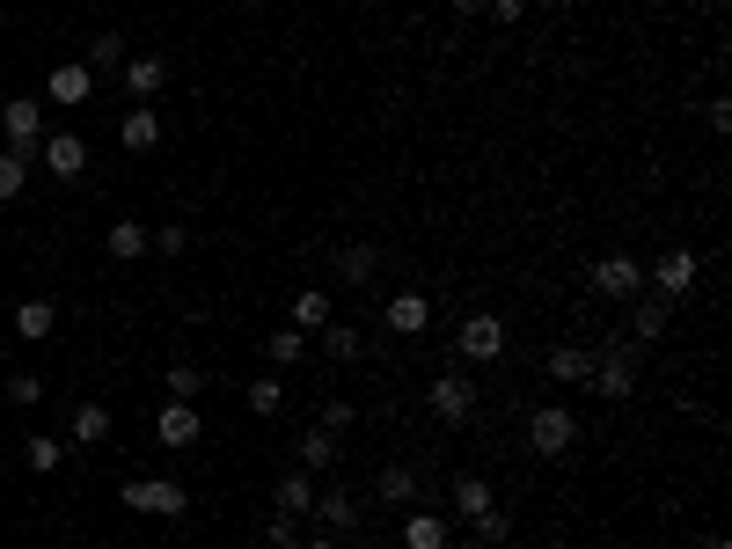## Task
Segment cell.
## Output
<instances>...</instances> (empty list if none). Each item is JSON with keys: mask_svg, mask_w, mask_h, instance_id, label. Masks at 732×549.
Here are the masks:
<instances>
[{"mask_svg": "<svg viewBox=\"0 0 732 549\" xmlns=\"http://www.w3.org/2000/svg\"><path fill=\"white\" fill-rule=\"evenodd\" d=\"M125 59H132V52H125V37H118V30H103V37H96V44L81 52V67H88V73H118Z\"/></svg>", "mask_w": 732, "mask_h": 549, "instance_id": "cell-26", "label": "cell"}, {"mask_svg": "<svg viewBox=\"0 0 732 549\" xmlns=\"http://www.w3.org/2000/svg\"><path fill=\"white\" fill-rule=\"evenodd\" d=\"M37 161H44V169H52L59 183H73V177H81V169H88V147L73 140V132H52V140L37 147Z\"/></svg>", "mask_w": 732, "mask_h": 549, "instance_id": "cell-11", "label": "cell"}, {"mask_svg": "<svg viewBox=\"0 0 732 549\" xmlns=\"http://www.w3.org/2000/svg\"><path fill=\"white\" fill-rule=\"evenodd\" d=\"M542 367H550V381H564V389H586V381H593V352H586V345H550Z\"/></svg>", "mask_w": 732, "mask_h": 549, "instance_id": "cell-13", "label": "cell"}, {"mask_svg": "<svg viewBox=\"0 0 732 549\" xmlns=\"http://www.w3.org/2000/svg\"><path fill=\"white\" fill-rule=\"evenodd\" d=\"M155 432H161V447H191L198 432H206V426H198V403H176V396H169L161 418H155Z\"/></svg>", "mask_w": 732, "mask_h": 549, "instance_id": "cell-15", "label": "cell"}, {"mask_svg": "<svg viewBox=\"0 0 732 549\" xmlns=\"http://www.w3.org/2000/svg\"><path fill=\"white\" fill-rule=\"evenodd\" d=\"M271 549H300V513H271Z\"/></svg>", "mask_w": 732, "mask_h": 549, "instance_id": "cell-38", "label": "cell"}, {"mask_svg": "<svg viewBox=\"0 0 732 549\" xmlns=\"http://www.w3.org/2000/svg\"><path fill=\"white\" fill-rule=\"evenodd\" d=\"M454 352L476 359V367H484V359H498V352H506V322L484 316V308H476V316H462V322H454Z\"/></svg>", "mask_w": 732, "mask_h": 549, "instance_id": "cell-7", "label": "cell"}, {"mask_svg": "<svg viewBox=\"0 0 732 549\" xmlns=\"http://www.w3.org/2000/svg\"><path fill=\"white\" fill-rule=\"evenodd\" d=\"M118 73H125V96H132V103H155L161 81H169V59H161V52H132Z\"/></svg>", "mask_w": 732, "mask_h": 549, "instance_id": "cell-9", "label": "cell"}, {"mask_svg": "<svg viewBox=\"0 0 732 549\" xmlns=\"http://www.w3.org/2000/svg\"><path fill=\"white\" fill-rule=\"evenodd\" d=\"M264 359H271V373H279V367H300V359H308V330H294V322H286V330H271V337H264Z\"/></svg>", "mask_w": 732, "mask_h": 549, "instance_id": "cell-21", "label": "cell"}, {"mask_svg": "<svg viewBox=\"0 0 732 549\" xmlns=\"http://www.w3.org/2000/svg\"><path fill=\"white\" fill-rule=\"evenodd\" d=\"M374 491H382L388 513H410V506H418V469H410V461H388L382 477H374Z\"/></svg>", "mask_w": 732, "mask_h": 549, "instance_id": "cell-12", "label": "cell"}, {"mask_svg": "<svg viewBox=\"0 0 732 549\" xmlns=\"http://www.w3.org/2000/svg\"><path fill=\"white\" fill-rule=\"evenodd\" d=\"M315 426H323V432H352V426H359V403H352V396H330Z\"/></svg>", "mask_w": 732, "mask_h": 549, "instance_id": "cell-34", "label": "cell"}, {"mask_svg": "<svg viewBox=\"0 0 732 549\" xmlns=\"http://www.w3.org/2000/svg\"><path fill=\"white\" fill-rule=\"evenodd\" d=\"M147 242H155V228H140V220H110V234H103V249L118 257V264H140Z\"/></svg>", "mask_w": 732, "mask_h": 549, "instance_id": "cell-17", "label": "cell"}, {"mask_svg": "<svg viewBox=\"0 0 732 549\" xmlns=\"http://www.w3.org/2000/svg\"><path fill=\"white\" fill-rule=\"evenodd\" d=\"M703 118H711V132H732V103H725V96H711V103H703Z\"/></svg>", "mask_w": 732, "mask_h": 549, "instance_id": "cell-40", "label": "cell"}, {"mask_svg": "<svg viewBox=\"0 0 732 549\" xmlns=\"http://www.w3.org/2000/svg\"><path fill=\"white\" fill-rule=\"evenodd\" d=\"M476 396H484V389H476V381H469V373H439V381H433V396H425V403H433V418H447V426H469V418H476Z\"/></svg>", "mask_w": 732, "mask_h": 549, "instance_id": "cell-8", "label": "cell"}, {"mask_svg": "<svg viewBox=\"0 0 732 549\" xmlns=\"http://www.w3.org/2000/svg\"><path fill=\"white\" fill-rule=\"evenodd\" d=\"M323 528H337V535H352L359 528V506H352V491H315V506H308Z\"/></svg>", "mask_w": 732, "mask_h": 549, "instance_id": "cell-20", "label": "cell"}, {"mask_svg": "<svg viewBox=\"0 0 732 549\" xmlns=\"http://www.w3.org/2000/svg\"><path fill=\"white\" fill-rule=\"evenodd\" d=\"M294 455H300V469H308V477H315V469H330V461H337V432L308 426V432H300V447H294Z\"/></svg>", "mask_w": 732, "mask_h": 549, "instance_id": "cell-25", "label": "cell"}, {"mask_svg": "<svg viewBox=\"0 0 732 549\" xmlns=\"http://www.w3.org/2000/svg\"><path fill=\"white\" fill-rule=\"evenodd\" d=\"M118 140L132 147V154H155V147H161V110L155 103H132V110H125V124H118Z\"/></svg>", "mask_w": 732, "mask_h": 549, "instance_id": "cell-14", "label": "cell"}, {"mask_svg": "<svg viewBox=\"0 0 732 549\" xmlns=\"http://www.w3.org/2000/svg\"><path fill=\"white\" fill-rule=\"evenodd\" d=\"M118 498L132 506V513H161V520L191 513V491H184V483H169V477H132V483H125Z\"/></svg>", "mask_w": 732, "mask_h": 549, "instance_id": "cell-5", "label": "cell"}, {"mask_svg": "<svg viewBox=\"0 0 732 549\" xmlns=\"http://www.w3.org/2000/svg\"><path fill=\"white\" fill-rule=\"evenodd\" d=\"M403 549H447V513H410L403 520Z\"/></svg>", "mask_w": 732, "mask_h": 549, "instance_id": "cell-23", "label": "cell"}, {"mask_svg": "<svg viewBox=\"0 0 732 549\" xmlns=\"http://www.w3.org/2000/svg\"><path fill=\"white\" fill-rule=\"evenodd\" d=\"M198 389H206V373H198L191 359H176V367H169V396H176V403H191Z\"/></svg>", "mask_w": 732, "mask_h": 549, "instance_id": "cell-35", "label": "cell"}, {"mask_svg": "<svg viewBox=\"0 0 732 549\" xmlns=\"http://www.w3.org/2000/svg\"><path fill=\"white\" fill-rule=\"evenodd\" d=\"M374 271H382L374 242H345V249H337V286H374Z\"/></svg>", "mask_w": 732, "mask_h": 549, "instance_id": "cell-19", "label": "cell"}, {"mask_svg": "<svg viewBox=\"0 0 732 549\" xmlns=\"http://www.w3.org/2000/svg\"><path fill=\"white\" fill-rule=\"evenodd\" d=\"M8 403H16V410L44 403V381H37V373H8Z\"/></svg>", "mask_w": 732, "mask_h": 549, "instance_id": "cell-37", "label": "cell"}, {"mask_svg": "<svg viewBox=\"0 0 732 549\" xmlns=\"http://www.w3.org/2000/svg\"><path fill=\"white\" fill-rule=\"evenodd\" d=\"M110 440V410L103 403H73V447H103Z\"/></svg>", "mask_w": 732, "mask_h": 549, "instance_id": "cell-24", "label": "cell"}, {"mask_svg": "<svg viewBox=\"0 0 732 549\" xmlns=\"http://www.w3.org/2000/svg\"><path fill=\"white\" fill-rule=\"evenodd\" d=\"M44 96H52V103H88V96H96V73H88L81 59H67V67H52Z\"/></svg>", "mask_w": 732, "mask_h": 549, "instance_id": "cell-16", "label": "cell"}, {"mask_svg": "<svg viewBox=\"0 0 732 549\" xmlns=\"http://www.w3.org/2000/svg\"><path fill=\"white\" fill-rule=\"evenodd\" d=\"M498 498H491V483L484 477H454V513L462 520H476V513H491Z\"/></svg>", "mask_w": 732, "mask_h": 549, "instance_id": "cell-28", "label": "cell"}, {"mask_svg": "<svg viewBox=\"0 0 732 549\" xmlns=\"http://www.w3.org/2000/svg\"><path fill=\"white\" fill-rule=\"evenodd\" d=\"M271 498H279V513H308V506H315V483H308V469H286V477H279V491H271Z\"/></svg>", "mask_w": 732, "mask_h": 549, "instance_id": "cell-29", "label": "cell"}, {"mask_svg": "<svg viewBox=\"0 0 732 549\" xmlns=\"http://www.w3.org/2000/svg\"><path fill=\"white\" fill-rule=\"evenodd\" d=\"M586 286L593 293H601V301H637V293H645V264H637V257H601V264L586 271Z\"/></svg>", "mask_w": 732, "mask_h": 549, "instance_id": "cell-6", "label": "cell"}, {"mask_svg": "<svg viewBox=\"0 0 732 549\" xmlns=\"http://www.w3.org/2000/svg\"><path fill=\"white\" fill-rule=\"evenodd\" d=\"M593 389L609 396V403H630V396H637V345H630V337H615L609 352H593Z\"/></svg>", "mask_w": 732, "mask_h": 549, "instance_id": "cell-2", "label": "cell"}, {"mask_svg": "<svg viewBox=\"0 0 732 549\" xmlns=\"http://www.w3.org/2000/svg\"><path fill=\"white\" fill-rule=\"evenodd\" d=\"M0 132H8V154L37 161V147H44V103L37 96H0Z\"/></svg>", "mask_w": 732, "mask_h": 549, "instance_id": "cell-1", "label": "cell"}, {"mask_svg": "<svg viewBox=\"0 0 732 549\" xmlns=\"http://www.w3.org/2000/svg\"><path fill=\"white\" fill-rule=\"evenodd\" d=\"M666 322H674V301H660V293H637V301H630V345H637V352H645V345H660L666 337Z\"/></svg>", "mask_w": 732, "mask_h": 549, "instance_id": "cell-10", "label": "cell"}, {"mask_svg": "<svg viewBox=\"0 0 732 549\" xmlns=\"http://www.w3.org/2000/svg\"><path fill=\"white\" fill-rule=\"evenodd\" d=\"M572 440H578V418H572V403H542V410H527V447H535L542 461L572 455Z\"/></svg>", "mask_w": 732, "mask_h": 549, "instance_id": "cell-3", "label": "cell"}, {"mask_svg": "<svg viewBox=\"0 0 732 549\" xmlns=\"http://www.w3.org/2000/svg\"><path fill=\"white\" fill-rule=\"evenodd\" d=\"M491 16H506V22H521V16H527V0H491Z\"/></svg>", "mask_w": 732, "mask_h": 549, "instance_id": "cell-41", "label": "cell"}, {"mask_svg": "<svg viewBox=\"0 0 732 549\" xmlns=\"http://www.w3.org/2000/svg\"><path fill=\"white\" fill-rule=\"evenodd\" d=\"M425 322H433V301H425V293H396V301H388V330L418 337Z\"/></svg>", "mask_w": 732, "mask_h": 549, "instance_id": "cell-22", "label": "cell"}, {"mask_svg": "<svg viewBox=\"0 0 732 549\" xmlns=\"http://www.w3.org/2000/svg\"><path fill=\"white\" fill-rule=\"evenodd\" d=\"M249 410H257V418H279V410H286V381H279V373H257V381H249Z\"/></svg>", "mask_w": 732, "mask_h": 549, "instance_id": "cell-31", "label": "cell"}, {"mask_svg": "<svg viewBox=\"0 0 732 549\" xmlns=\"http://www.w3.org/2000/svg\"><path fill=\"white\" fill-rule=\"evenodd\" d=\"M235 8H264V0H235Z\"/></svg>", "mask_w": 732, "mask_h": 549, "instance_id": "cell-45", "label": "cell"}, {"mask_svg": "<svg viewBox=\"0 0 732 549\" xmlns=\"http://www.w3.org/2000/svg\"><path fill=\"white\" fill-rule=\"evenodd\" d=\"M469 535H476V542H491V549L513 542V513H498V506H491V513H476V520H469Z\"/></svg>", "mask_w": 732, "mask_h": 549, "instance_id": "cell-33", "label": "cell"}, {"mask_svg": "<svg viewBox=\"0 0 732 549\" xmlns=\"http://www.w3.org/2000/svg\"><path fill=\"white\" fill-rule=\"evenodd\" d=\"M703 549H732V542H725V535H711V542H703Z\"/></svg>", "mask_w": 732, "mask_h": 549, "instance_id": "cell-43", "label": "cell"}, {"mask_svg": "<svg viewBox=\"0 0 732 549\" xmlns=\"http://www.w3.org/2000/svg\"><path fill=\"white\" fill-rule=\"evenodd\" d=\"M696 279H703L696 249H666L660 264L645 271V293H660V301H689V293H696Z\"/></svg>", "mask_w": 732, "mask_h": 549, "instance_id": "cell-4", "label": "cell"}, {"mask_svg": "<svg viewBox=\"0 0 732 549\" xmlns=\"http://www.w3.org/2000/svg\"><path fill=\"white\" fill-rule=\"evenodd\" d=\"M22 183H30V161L0 147V198H22Z\"/></svg>", "mask_w": 732, "mask_h": 549, "instance_id": "cell-36", "label": "cell"}, {"mask_svg": "<svg viewBox=\"0 0 732 549\" xmlns=\"http://www.w3.org/2000/svg\"><path fill=\"white\" fill-rule=\"evenodd\" d=\"M22 461H30V477H52L59 461H67V440H52V432H30V447H22Z\"/></svg>", "mask_w": 732, "mask_h": 549, "instance_id": "cell-27", "label": "cell"}, {"mask_svg": "<svg viewBox=\"0 0 732 549\" xmlns=\"http://www.w3.org/2000/svg\"><path fill=\"white\" fill-rule=\"evenodd\" d=\"M491 0H454V16H484Z\"/></svg>", "mask_w": 732, "mask_h": 549, "instance_id": "cell-42", "label": "cell"}, {"mask_svg": "<svg viewBox=\"0 0 732 549\" xmlns=\"http://www.w3.org/2000/svg\"><path fill=\"white\" fill-rule=\"evenodd\" d=\"M308 345H323V352H330V359H337V367H352V359H359V352H366V337H359V330H352V322H337V316H330V322H323V330H315V337H308Z\"/></svg>", "mask_w": 732, "mask_h": 549, "instance_id": "cell-18", "label": "cell"}, {"mask_svg": "<svg viewBox=\"0 0 732 549\" xmlns=\"http://www.w3.org/2000/svg\"><path fill=\"white\" fill-rule=\"evenodd\" d=\"M147 249H161V257H184V249H191V228H176V220H169V228H155V242H147Z\"/></svg>", "mask_w": 732, "mask_h": 549, "instance_id": "cell-39", "label": "cell"}, {"mask_svg": "<svg viewBox=\"0 0 732 549\" xmlns=\"http://www.w3.org/2000/svg\"><path fill=\"white\" fill-rule=\"evenodd\" d=\"M52 301H22L16 308V337H30V345H44V337H52Z\"/></svg>", "mask_w": 732, "mask_h": 549, "instance_id": "cell-30", "label": "cell"}, {"mask_svg": "<svg viewBox=\"0 0 732 549\" xmlns=\"http://www.w3.org/2000/svg\"><path fill=\"white\" fill-rule=\"evenodd\" d=\"M300 549H337V542H330V535H323V542H300Z\"/></svg>", "mask_w": 732, "mask_h": 549, "instance_id": "cell-44", "label": "cell"}, {"mask_svg": "<svg viewBox=\"0 0 732 549\" xmlns=\"http://www.w3.org/2000/svg\"><path fill=\"white\" fill-rule=\"evenodd\" d=\"M323 322H330V293H323V286H308V293H300L294 301V330H323Z\"/></svg>", "mask_w": 732, "mask_h": 549, "instance_id": "cell-32", "label": "cell"}]
</instances>
